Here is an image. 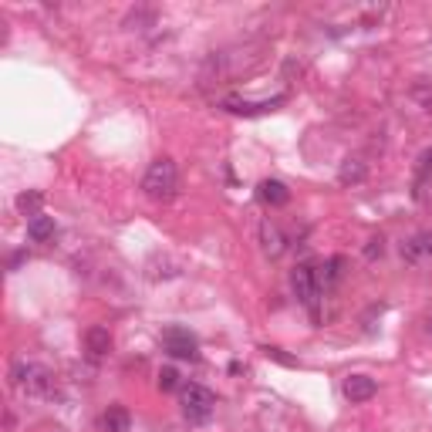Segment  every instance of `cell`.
<instances>
[{
  "label": "cell",
  "instance_id": "6da1fadb",
  "mask_svg": "<svg viewBox=\"0 0 432 432\" xmlns=\"http://www.w3.org/2000/svg\"><path fill=\"white\" fill-rule=\"evenodd\" d=\"M11 381L14 389H21L24 395L31 398H54L58 395V381H54V371L48 365H41V361H14L11 369Z\"/></svg>",
  "mask_w": 432,
  "mask_h": 432
},
{
  "label": "cell",
  "instance_id": "7a4b0ae2",
  "mask_svg": "<svg viewBox=\"0 0 432 432\" xmlns=\"http://www.w3.org/2000/svg\"><path fill=\"white\" fill-rule=\"evenodd\" d=\"M179 190V169L173 159H155L149 169H145V176H142V192L155 200V203H165V200H173Z\"/></svg>",
  "mask_w": 432,
  "mask_h": 432
},
{
  "label": "cell",
  "instance_id": "3957f363",
  "mask_svg": "<svg viewBox=\"0 0 432 432\" xmlns=\"http://www.w3.org/2000/svg\"><path fill=\"white\" fill-rule=\"evenodd\" d=\"M291 287H294V297L311 311V318L318 321V297H321V270L314 264H297L291 270Z\"/></svg>",
  "mask_w": 432,
  "mask_h": 432
},
{
  "label": "cell",
  "instance_id": "277c9868",
  "mask_svg": "<svg viewBox=\"0 0 432 432\" xmlns=\"http://www.w3.org/2000/svg\"><path fill=\"white\" fill-rule=\"evenodd\" d=\"M216 408V395L206 389V385H196V381H190V385H182V416L190 422H206L210 416H213Z\"/></svg>",
  "mask_w": 432,
  "mask_h": 432
},
{
  "label": "cell",
  "instance_id": "5b68a950",
  "mask_svg": "<svg viewBox=\"0 0 432 432\" xmlns=\"http://www.w3.org/2000/svg\"><path fill=\"white\" fill-rule=\"evenodd\" d=\"M163 348L173 358H182V361H196V358H200V341H196V334H192L190 328H179V324L163 331Z\"/></svg>",
  "mask_w": 432,
  "mask_h": 432
},
{
  "label": "cell",
  "instance_id": "8992f818",
  "mask_svg": "<svg viewBox=\"0 0 432 432\" xmlns=\"http://www.w3.org/2000/svg\"><path fill=\"white\" fill-rule=\"evenodd\" d=\"M398 254L408 267H432V230H419L408 240H402Z\"/></svg>",
  "mask_w": 432,
  "mask_h": 432
},
{
  "label": "cell",
  "instance_id": "52a82bcc",
  "mask_svg": "<svg viewBox=\"0 0 432 432\" xmlns=\"http://www.w3.org/2000/svg\"><path fill=\"white\" fill-rule=\"evenodd\" d=\"M287 102L284 95H274V98H264V102H247V98H227L223 102V108L233 115H267L274 112V108H280V105Z\"/></svg>",
  "mask_w": 432,
  "mask_h": 432
},
{
  "label": "cell",
  "instance_id": "ba28073f",
  "mask_svg": "<svg viewBox=\"0 0 432 432\" xmlns=\"http://www.w3.org/2000/svg\"><path fill=\"white\" fill-rule=\"evenodd\" d=\"M341 389H344V398H351V402H369L379 392L375 379H369V375H348Z\"/></svg>",
  "mask_w": 432,
  "mask_h": 432
},
{
  "label": "cell",
  "instance_id": "9c48e42d",
  "mask_svg": "<svg viewBox=\"0 0 432 432\" xmlns=\"http://www.w3.org/2000/svg\"><path fill=\"white\" fill-rule=\"evenodd\" d=\"M257 196H260V203H267V206H287V200H291V190H287L280 179H260Z\"/></svg>",
  "mask_w": 432,
  "mask_h": 432
},
{
  "label": "cell",
  "instance_id": "30bf717a",
  "mask_svg": "<svg viewBox=\"0 0 432 432\" xmlns=\"http://www.w3.org/2000/svg\"><path fill=\"white\" fill-rule=\"evenodd\" d=\"M260 247H264V254H267V257H280V254H284L287 240H284V233H280L277 223H270V220H264V223H260Z\"/></svg>",
  "mask_w": 432,
  "mask_h": 432
},
{
  "label": "cell",
  "instance_id": "8fae6325",
  "mask_svg": "<svg viewBox=\"0 0 432 432\" xmlns=\"http://www.w3.org/2000/svg\"><path fill=\"white\" fill-rule=\"evenodd\" d=\"M85 348H88L91 358H102L112 351V331L102 328V324H95V328L85 331Z\"/></svg>",
  "mask_w": 432,
  "mask_h": 432
},
{
  "label": "cell",
  "instance_id": "7c38bea8",
  "mask_svg": "<svg viewBox=\"0 0 432 432\" xmlns=\"http://www.w3.org/2000/svg\"><path fill=\"white\" fill-rule=\"evenodd\" d=\"M54 230H58V227H54L51 216L38 213V216H31V220H27V237H31L34 243H48L54 237Z\"/></svg>",
  "mask_w": 432,
  "mask_h": 432
},
{
  "label": "cell",
  "instance_id": "4fadbf2b",
  "mask_svg": "<svg viewBox=\"0 0 432 432\" xmlns=\"http://www.w3.org/2000/svg\"><path fill=\"white\" fill-rule=\"evenodd\" d=\"M132 426V416H128L125 406H108V412L102 416V429L105 432H128Z\"/></svg>",
  "mask_w": 432,
  "mask_h": 432
},
{
  "label": "cell",
  "instance_id": "5bb4252c",
  "mask_svg": "<svg viewBox=\"0 0 432 432\" xmlns=\"http://www.w3.org/2000/svg\"><path fill=\"white\" fill-rule=\"evenodd\" d=\"M41 203H44V196H41L38 190L21 192V196H17V210H21V213H27V216H38Z\"/></svg>",
  "mask_w": 432,
  "mask_h": 432
},
{
  "label": "cell",
  "instance_id": "9a60e30c",
  "mask_svg": "<svg viewBox=\"0 0 432 432\" xmlns=\"http://www.w3.org/2000/svg\"><path fill=\"white\" fill-rule=\"evenodd\" d=\"M338 179H341L344 186H348V182H361V179H365V165L358 163V159H348V163L341 165V173H338Z\"/></svg>",
  "mask_w": 432,
  "mask_h": 432
},
{
  "label": "cell",
  "instance_id": "2e32d148",
  "mask_svg": "<svg viewBox=\"0 0 432 432\" xmlns=\"http://www.w3.org/2000/svg\"><path fill=\"white\" fill-rule=\"evenodd\" d=\"M341 267H344L341 257H331L328 264H324V270H321V284H334V280L341 277Z\"/></svg>",
  "mask_w": 432,
  "mask_h": 432
},
{
  "label": "cell",
  "instance_id": "e0dca14e",
  "mask_svg": "<svg viewBox=\"0 0 432 432\" xmlns=\"http://www.w3.org/2000/svg\"><path fill=\"white\" fill-rule=\"evenodd\" d=\"M176 385H179V371L173 369V365L159 369V389H163V392H173Z\"/></svg>",
  "mask_w": 432,
  "mask_h": 432
},
{
  "label": "cell",
  "instance_id": "ac0fdd59",
  "mask_svg": "<svg viewBox=\"0 0 432 432\" xmlns=\"http://www.w3.org/2000/svg\"><path fill=\"white\" fill-rule=\"evenodd\" d=\"M135 24H149V27H153L155 24V14L153 11H132L125 17V27H132V31H135Z\"/></svg>",
  "mask_w": 432,
  "mask_h": 432
},
{
  "label": "cell",
  "instance_id": "d6986e66",
  "mask_svg": "<svg viewBox=\"0 0 432 432\" xmlns=\"http://www.w3.org/2000/svg\"><path fill=\"white\" fill-rule=\"evenodd\" d=\"M381 254H385V240H381V237H371L369 247H365V257L375 260V257H381Z\"/></svg>",
  "mask_w": 432,
  "mask_h": 432
},
{
  "label": "cell",
  "instance_id": "ffe728a7",
  "mask_svg": "<svg viewBox=\"0 0 432 432\" xmlns=\"http://www.w3.org/2000/svg\"><path fill=\"white\" fill-rule=\"evenodd\" d=\"M416 98H422V105H426V108L432 112V91H429V88H422V85H416Z\"/></svg>",
  "mask_w": 432,
  "mask_h": 432
},
{
  "label": "cell",
  "instance_id": "44dd1931",
  "mask_svg": "<svg viewBox=\"0 0 432 432\" xmlns=\"http://www.w3.org/2000/svg\"><path fill=\"white\" fill-rule=\"evenodd\" d=\"M419 173H422V176H426V173H432V149H429V153H426V155H422V159H419Z\"/></svg>",
  "mask_w": 432,
  "mask_h": 432
},
{
  "label": "cell",
  "instance_id": "7402d4cb",
  "mask_svg": "<svg viewBox=\"0 0 432 432\" xmlns=\"http://www.w3.org/2000/svg\"><path fill=\"white\" fill-rule=\"evenodd\" d=\"M24 260H27V250H17V254L11 257V270H17L21 264H24Z\"/></svg>",
  "mask_w": 432,
  "mask_h": 432
},
{
  "label": "cell",
  "instance_id": "603a6c76",
  "mask_svg": "<svg viewBox=\"0 0 432 432\" xmlns=\"http://www.w3.org/2000/svg\"><path fill=\"white\" fill-rule=\"evenodd\" d=\"M426 331H429V334H432V318H429V321H426Z\"/></svg>",
  "mask_w": 432,
  "mask_h": 432
}]
</instances>
